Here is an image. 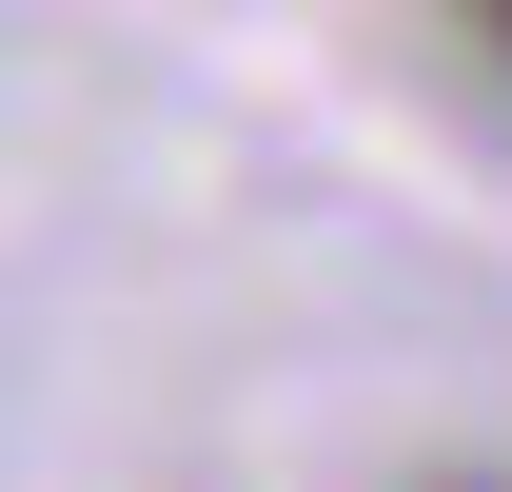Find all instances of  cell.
<instances>
[{"label": "cell", "instance_id": "6da1fadb", "mask_svg": "<svg viewBox=\"0 0 512 492\" xmlns=\"http://www.w3.org/2000/svg\"><path fill=\"white\" fill-rule=\"evenodd\" d=\"M453 20H473V60H493V79H512V0H453Z\"/></svg>", "mask_w": 512, "mask_h": 492}, {"label": "cell", "instance_id": "7a4b0ae2", "mask_svg": "<svg viewBox=\"0 0 512 492\" xmlns=\"http://www.w3.org/2000/svg\"><path fill=\"white\" fill-rule=\"evenodd\" d=\"M453 492H493V473H453Z\"/></svg>", "mask_w": 512, "mask_h": 492}]
</instances>
